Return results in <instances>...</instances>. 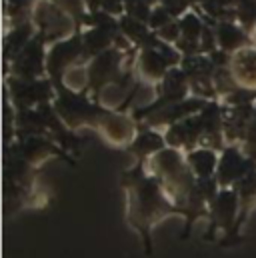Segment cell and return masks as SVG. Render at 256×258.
Listing matches in <instances>:
<instances>
[{
	"instance_id": "1",
	"label": "cell",
	"mask_w": 256,
	"mask_h": 258,
	"mask_svg": "<svg viewBox=\"0 0 256 258\" xmlns=\"http://www.w3.org/2000/svg\"><path fill=\"white\" fill-rule=\"evenodd\" d=\"M232 72L244 86H256V50H238L232 60Z\"/></svg>"
}]
</instances>
